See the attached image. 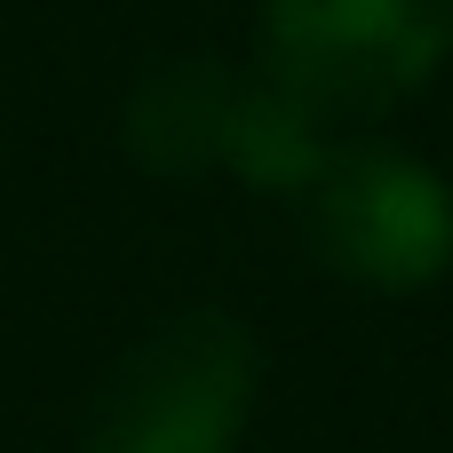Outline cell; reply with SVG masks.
<instances>
[{
	"label": "cell",
	"instance_id": "277c9868",
	"mask_svg": "<svg viewBox=\"0 0 453 453\" xmlns=\"http://www.w3.org/2000/svg\"><path fill=\"white\" fill-rule=\"evenodd\" d=\"M247 80L223 64H159L127 96V151L151 175H207L231 159V119H239Z\"/></svg>",
	"mask_w": 453,
	"mask_h": 453
},
{
	"label": "cell",
	"instance_id": "6da1fadb",
	"mask_svg": "<svg viewBox=\"0 0 453 453\" xmlns=\"http://www.w3.org/2000/svg\"><path fill=\"white\" fill-rule=\"evenodd\" d=\"M453 56V0H263L255 80L303 119H382Z\"/></svg>",
	"mask_w": 453,
	"mask_h": 453
},
{
	"label": "cell",
	"instance_id": "7a4b0ae2",
	"mask_svg": "<svg viewBox=\"0 0 453 453\" xmlns=\"http://www.w3.org/2000/svg\"><path fill=\"white\" fill-rule=\"evenodd\" d=\"M255 374V334L231 311H175L96 382L80 453H239Z\"/></svg>",
	"mask_w": 453,
	"mask_h": 453
},
{
	"label": "cell",
	"instance_id": "3957f363",
	"mask_svg": "<svg viewBox=\"0 0 453 453\" xmlns=\"http://www.w3.org/2000/svg\"><path fill=\"white\" fill-rule=\"evenodd\" d=\"M311 255L366 295H422L453 271V191L390 143H326L295 191Z\"/></svg>",
	"mask_w": 453,
	"mask_h": 453
}]
</instances>
